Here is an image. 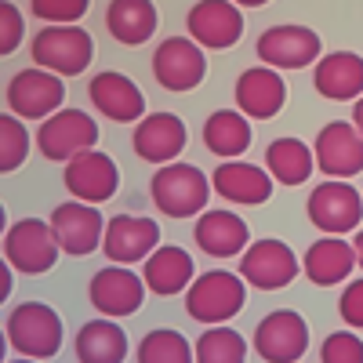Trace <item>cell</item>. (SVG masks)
<instances>
[{"label":"cell","instance_id":"1","mask_svg":"<svg viewBox=\"0 0 363 363\" xmlns=\"http://www.w3.org/2000/svg\"><path fill=\"white\" fill-rule=\"evenodd\" d=\"M211 189L215 186L207 182V174L196 164H182V160L157 167V174L149 178V196L167 218H193L196 211H203Z\"/></svg>","mask_w":363,"mask_h":363},{"label":"cell","instance_id":"2","mask_svg":"<svg viewBox=\"0 0 363 363\" xmlns=\"http://www.w3.org/2000/svg\"><path fill=\"white\" fill-rule=\"evenodd\" d=\"M8 345L29 359H51L62 349V320L44 301H22L4 320Z\"/></svg>","mask_w":363,"mask_h":363},{"label":"cell","instance_id":"3","mask_svg":"<svg viewBox=\"0 0 363 363\" xmlns=\"http://www.w3.org/2000/svg\"><path fill=\"white\" fill-rule=\"evenodd\" d=\"M247 280L236 277V272H225V269H211V272H200V277L189 284L186 291V313L196 320V323H207V327H218L225 320H233L247 301Z\"/></svg>","mask_w":363,"mask_h":363},{"label":"cell","instance_id":"4","mask_svg":"<svg viewBox=\"0 0 363 363\" xmlns=\"http://www.w3.org/2000/svg\"><path fill=\"white\" fill-rule=\"evenodd\" d=\"M29 55L55 77H80L95 58V40L80 26H44L29 44Z\"/></svg>","mask_w":363,"mask_h":363},{"label":"cell","instance_id":"5","mask_svg":"<svg viewBox=\"0 0 363 363\" xmlns=\"http://www.w3.org/2000/svg\"><path fill=\"white\" fill-rule=\"evenodd\" d=\"M58 251H62L58 236L44 218H18L4 233V262L26 277H40V272L55 269Z\"/></svg>","mask_w":363,"mask_h":363},{"label":"cell","instance_id":"6","mask_svg":"<svg viewBox=\"0 0 363 363\" xmlns=\"http://www.w3.org/2000/svg\"><path fill=\"white\" fill-rule=\"evenodd\" d=\"M4 102H8V113H15L18 120H48L66 102L62 77H55V73H48L40 66L22 69V73H15L8 80Z\"/></svg>","mask_w":363,"mask_h":363},{"label":"cell","instance_id":"7","mask_svg":"<svg viewBox=\"0 0 363 363\" xmlns=\"http://www.w3.org/2000/svg\"><path fill=\"white\" fill-rule=\"evenodd\" d=\"M323 51V40L309 26H269L258 37V58L269 69H306L316 66Z\"/></svg>","mask_w":363,"mask_h":363},{"label":"cell","instance_id":"8","mask_svg":"<svg viewBox=\"0 0 363 363\" xmlns=\"http://www.w3.org/2000/svg\"><path fill=\"white\" fill-rule=\"evenodd\" d=\"M95 142H99V124L84 109H58L37 128V149L48 160L69 164L73 157L87 153Z\"/></svg>","mask_w":363,"mask_h":363},{"label":"cell","instance_id":"9","mask_svg":"<svg viewBox=\"0 0 363 363\" xmlns=\"http://www.w3.org/2000/svg\"><path fill=\"white\" fill-rule=\"evenodd\" d=\"M153 77L164 91H193L207 77V58L203 48L193 37H167L153 51Z\"/></svg>","mask_w":363,"mask_h":363},{"label":"cell","instance_id":"10","mask_svg":"<svg viewBox=\"0 0 363 363\" xmlns=\"http://www.w3.org/2000/svg\"><path fill=\"white\" fill-rule=\"evenodd\" d=\"M309 222L327 233V236H342L352 233L363 218V196L349 186V182H320L309 196Z\"/></svg>","mask_w":363,"mask_h":363},{"label":"cell","instance_id":"11","mask_svg":"<svg viewBox=\"0 0 363 363\" xmlns=\"http://www.w3.org/2000/svg\"><path fill=\"white\" fill-rule=\"evenodd\" d=\"M298 258L284 240H255V244L240 255V277L255 291H280L298 277Z\"/></svg>","mask_w":363,"mask_h":363},{"label":"cell","instance_id":"12","mask_svg":"<svg viewBox=\"0 0 363 363\" xmlns=\"http://www.w3.org/2000/svg\"><path fill=\"white\" fill-rule=\"evenodd\" d=\"M309 349V327L294 309L269 313L255 330V352L265 363H298Z\"/></svg>","mask_w":363,"mask_h":363},{"label":"cell","instance_id":"13","mask_svg":"<svg viewBox=\"0 0 363 363\" xmlns=\"http://www.w3.org/2000/svg\"><path fill=\"white\" fill-rule=\"evenodd\" d=\"M316 167L327 178H356L363 171V135L356 131V124H342V120H330L320 128L316 145H313Z\"/></svg>","mask_w":363,"mask_h":363},{"label":"cell","instance_id":"14","mask_svg":"<svg viewBox=\"0 0 363 363\" xmlns=\"http://www.w3.org/2000/svg\"><path fill=\"white\" fill-rule=\"evenodd\" d=\"M51 229L58 236V247L73 258H84L91 251L102 247V236H106V222L95 211V203H84V200H69V203H58L51 211Z\"/></svg>","mask_w":363,"mask_h":363},{"label":"cell","instance_id":"15","mask_svg":"<svg viewBox=\"0 0 363 363\" xmlns=\"http://www.w3.org/2000/svg\"><path fill=\"white\" fill-rule=\"evenodd\" d=\"M145 280L138 277V272L131 269H99L95 277H91L87 284V298H91V306H95L102 316L116 320V316H131L142 309V301H145Z\"/></svg>","mask_w":363,"mask_h":363},{"label":"cell","instance_id":"16","mask_svg":"<svg viewBox=\"0 0 363 363\" xmlns=\"http://www.w3.org/2000/svg\"><path fill=\"white\" fill-rule=\"evenodd\" d=\"M186 26L189 37L211 51H225L244 37V15L233 0H196L186 15Z\"/></svg>","mask_w":363,"mask_h":363},{"label":"cell","instance_id":"17","mask_svg":"<svg viewBox=\"0 0 363 363\" xmlns=\"http://www.w3.org/2000/svg\"><path fill=\"white\" fill-rule=\"evenodd\" d=\"M160 247V225L153 218H142V215H116L106 225L102 236V251L113 265H135L145 262Z\"/></svg>","mask_w":363,"mask_h":363},{"label":"cell","instance_id":"18","mask_svg":"<svg viewBox=\"0 0 363 363\" xmlns=\"http://www.w3.org/2000/svg\"><path fill=\"white\" fill-rule=\"evenodd\" d=\"M233 95H236V109L247 120H272L287 106V84H284L280 69L255 66L236 77Z\"/></svg>","mask_w":363,"mask_h":363},{"label":"cell","instance_id":"19","mask_svg":"<svg viewBox=\"0 0 363 363\" xmlns=\"http://www.w3.org/2000/svg\"><path fill=\"white\" fill-rule=\"evenodd\" d=\"M66 189L73 200H84V203H106L109 196H116L120 189V171L116 164L106 157V153H95V149H87V153L73 157L66 164Z\"/></svg>","mask_w":363,"mask_h":363},{"label":"cell","instance_id":"20","mask_svg":"<svg viewBox=\"0 0 363 363\" xmlns=\"http://www.w3.org/2000/svg\"><path fill=\"white\" fill-rule=\"evenodd\" d=\"M87 95H91V106H95L102 116L116 120V124H135V120L145 116V95H142V87L124 77V73H99V77H91L87 84Z\"/></svg>","mask_w":363,"mask_h":363},{"label":"cell","instance_id":"21","mask_svg":"<svg viewBox=\"0 0 363 363\" xmlns=\"http://www.w3.org/2000/svg\"><path fill=\"white\" fill-rule=\"evenodd\" d=\"M211 186L229 203L255 207V203H265L272 196V174L258 164H247V160H222L215 167V174H211Z\"/></svg>","mask_w":363,"mask_h":363},{"label":"cell","instance_id":"22","mask_svg":"<svg viewBox=\"0 0 363 363\" xmlns=\"http://www.w3.org/2000/svg\"><path fill=\"white\" fill-rule=\"evenodd\" d=\"M186 149V124L174 113H149L135 128V153L149 164H174V157Z\"/></svg>","mask_w":363,"mask_h":363},{"label":"cell","instance_id":"23","mask_svg":"<svg viewBox=\"0 0 363 363\" xmlns=\"http://www.w3.org/2000/svg\"><path fill=\"white\" fill-rule=\"evenodd\" d=\"M313 84L330 102H352L363 95V58L356 51H330L313 66Z\"/></svg>","mask_w":363,"mask_h":363},{"label":"cell","instance_id":"24","mask_svg":"<svg viewBox=\"0 0 363 363\" xmlns=\"http://www.w3.org/2000/svg\"><path fill=\"white\" fill-rule=\"evenodd\" d=\"M193 236H196V247L211 258H233L251 247L247 222L233 215V211H203Z\"/></svg>","mask_w":363,"mask_h":363},{"label":"cell","instance_id":"25","mask_svg":"<svg viewBox=\"0 0 363 363\" xmlns=\"http://www.w3.org/2000/svg\"><path fill=\"white\" fill-rule=\"evenodd\" d=\"M142 280H145L149 291L160 294V298H171V294L189 291V284L196 280L193 255L182 251V247H174V244L157 247L153 255L145 258V265H142Z\"/></svg>","mask_w":363,"mask_h":363},{"label":"cell","instance_id":"26","mask_svg":"<svg viewBox=\"0 0 363 363\" xmlns=\"http://www.w3.org/2000/svg\"><path fill=\"white\" fill-rule=\"evenodd\" d=\"M356 269V251L349 240L338 236H323L306 251V262H301V272L316 284V287H335L342 284L349 272Z\"/></svg>","mask_w":363,"mask_h":363},{"label":"cell","instance_id":"27","mask_svg":"<svg viewBox=\"0 0 363 363\" xmlns=\"http://www.w3.org/2000/svg\"><path fill=\"white\" fill-rule=\"evenodd\" d=\"M106 29L116 44L138 48L157 33V8L153 0H109Z\"/></svg>","mask_w":363,"mask_h":363},{"label":"cell","instance_id":"28","mask_svg":"<svg viewBox=\"0 0 363 363\" xmlns=\"http://www.w3.org/2000/svg\"><path fill=\"white\" fill-rule=\"evenodd\" d=\"M203 145L222 160H236L251 145V124L240 109H215L203 124Z\"/></svg>","mask_w":363,"mask_h":363},{"label":"cell","instance_id":"29","mask_svg":"<svg viewBox=\"0 0 363 363\" xmlns=\"http://www.w3.org/2000/svg\"><path fill=\"white\" fill-rule=\"evenodd\" d=\"M124 356H128V335L109 316L80 327V335H77L80 363H124Z\"/></svg>","mask_w":363,"mask_h":363},{"label":"cell","instance_id":"30","mask_svg":"<svg viewBox=\"0 0 363 363\" xmlns=\"http://www.w3.org/2000/svg\"><path fill=\"white\" fill-rule=\"evenodd\" d=\"M313 164H316V157L301 138H277L265 149V171L280 186H301V182H309Z\"/></svg>","mask_w":363,"mask_h":363},{"label":"cell","instance_id":"31","mask_svg":"<svg viewBox=\"0 0 363 363\" xmlns=\"http://www.w3.org/2000/svg\"><path fill=\"white\" fill-rule=\"evenodd\" d=\"M138 363H196V352L186 342V335L171 327H157L138 342Z\"/></svg>","mask_w":363,"mask_h":363},{"label":"cell","instance_id":"32","mask_svg":"<svg viewBox=\"0 0 363 363\" xmlns=\"http://www.w3.org/2000/svg\"><path fill=\"white\" fill-rule=\"evenodd\" d=\"M196 363H247V342L233 327H207L196 338Z\"/></svg>","mask_w":363,"mask_h":363},{"label":"cell","instance_id":"33","mask_svg":"<svg viewBox=\"0 0 363 363\" xmlns=\"http://www.w3.org/2000/svg\"><path fill=\"white\" fill-rule=\"evenodd\" d=\"M29 157V131L15 113L0 116V167L4 171H18Z\"/></svg>","mask_w":363,"mask_h":363},{"label":"cell","instance_id":"34","mask_svg":"<svg viewBox=\"0 0 363 363\" xmlns=\"http://www.w3.org/2000/svg\"><path fill=\"white\" fill-rule=\"evenodd\" d=\"M44 26H77L87 15V0H29Z\"/></svg>","mask_w":363,"mask_h":363},{"label":"cell","instance_id":"35","mask_svg":"<svg viewBox=\"0 0 363 363\" xmlns=\"http://www.w3.org/2000/svg\"><path fill=\"white\" fill-rule=\"evenodd\" d=\"M320 363H363V338L356 330H335L320 345Z\"/></svg>","mask_w":363,"mask_h":363},{"label":"cell","instance_id":"36","mask_svg":"<svg viewBox=\"0 0 363 363\" xmlns=\"http://www.w3.org/2000/svg\"><path fill=\"white\" fill-rule=\"evenodd\" d=\"M22 37H26V18L11 0H4V4H0V51L11 55L22 44Z\"/></svg>","mask_w":363,"mask_h":363},{"label":"cell","instance_id":"37","mask_svg":"<svg viewBox=\"0 0 363 363\" xmlns=\"http://www.w3.org/2000/svg\"><path fill=\"white\" fill-rule=\"evenodd\" d=\"M338 313H342V320H345L349 327L363 330V277L352 280V284L342 291V298H338Z\"/></svg>","mask_w":363,"mask_h":363},{"label":"cell","instance_id":"38","mask_svg":"<svg viewBox=\"0 0 363 363\" xmlns=\"http://www.w3.org/2000/svg\"><path fill=\"white\" fill-rule=\"evenodd\" d=\"M0 298H11V265H0Z\"/></svg>","mask_w":363,"mask_h":363},{"label":"cell","instance_id":"39","mask_svg":"<svg viewBox=\"0 0 363 363\" xmlns=\"http://www.w3.org/2000/svg\"><path fill=\"white\" fill-rule=\"evenodd\" d=\"M352 124H356V131L363 135V95H359L356 106H352Z\"/></svg>","mask_w":363,"mask_h":363},{"label":"cell","instance_id":"40","mask_svg":"<svg viewBox=\"0 0 363 363\" xmlns=\"http://www.w3.org/2000/svg\"><path fill=\"white\" fill-rule=\"evenodd\" d=\"M352 251H356V265L363 269V229L356 233V240H352Z\"/></svg>","mask_w":363,"mask_h":363},{"label":"cell","instance_id":"41","mask_svg":"<svg viewBox=\"0 0 363 363\" xmlns=\"http://www.w3.org/2000/svg\"><path fill=\"white\" fill-rule=\"evenodd\" d=\"M233 4H236V8H265L269 0H233Z\"/></svg>","mask_w":363,"mask_h":363},{"label":"cell","instance_id":"42","mask_svg":"<svg viewBox=\"0 0 363 363\" xmlns=\"http://www.w3.org/2000/svg\"><path fill=\"white\" fill-rule=\"evenodd\" d=\"M8 363H40V359H29V356H22V359H8Z\"/></svg>","mask_w":363,"mask_h":363}]
</instances>
